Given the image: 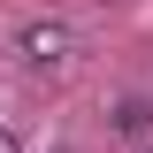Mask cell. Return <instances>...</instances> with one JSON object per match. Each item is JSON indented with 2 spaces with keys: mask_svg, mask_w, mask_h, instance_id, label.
<instances>
[{
  "mask_svg": "<svg viewBox=\"0 0 153 153\" xmlns=\"http://www.w3.org/2000/svg\"><path fill=\"white\" fill-rule=\"evenodd\" d=\"M8 54H16L23 76H69L76 69V31L69 23H23V31L8 38Z\"/></svg>",
  "mask_w": 153,
  "mask_h": 153,
  "instance_id": "obj_1",
  "label": "cell"
},
{
  "mask_svg": "<svg viewBox=\"0 0 153 153\" xmlns=\"http://www.w3.org/2000/svg\"><path fill=\"white\" fill-rule=\"evenodd\" d=\"M146 123H153V107H146V100H123V107H115V130H123V138H138Z\"/></svg>",
  "mask_w": 153,
  "mask_h": 153,
  "instance_id": "obj_2",
  "label": "cell"
},
{
  "mask_svg": "<svg viewBox=\"0 0 153 153\" xmlns=\"http://www.w3.org/2000/svg\"><path fill=\"white\" fill-rule=\"evenodd\" d=\"M0 153H23V138H16V130H8V123H0Z\"/></svg>",
  "mask_w": 153,
  "mask_h": 153,
  "instance_id": "obj_3",
  "label": "cell"
},
{
  "mask_svg": "<svg viewBox=\"0 0 153 153\" xmlns=\"http://www.w3.org/2000/svg\"><path fill=\"white\" fill-rule=\"evenodd\" d=\"M54 153H61V146H54Z\"/></svg>",
  "mask_w": 153,
  "mask_h": 153,
  "instance_id": "obj_4",
  "label": "cell"
}]
</instances>
